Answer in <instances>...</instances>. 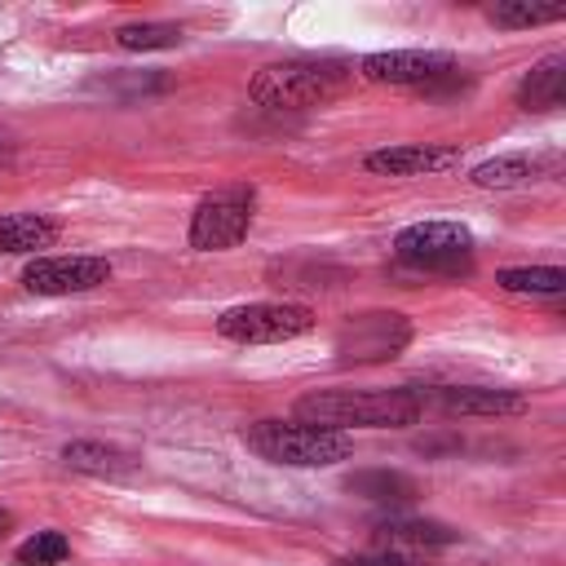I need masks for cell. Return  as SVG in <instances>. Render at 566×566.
<instances>
[{
    "label": "cell",
    "mask_w": 566,
    "mask_h": 566,
    "mask_svg": "<svg viewBox=\"0 0 566 566\" xmlns=\"http://www.w3.org/2000/svg\"><path fill=\"white\" fill-rule=\"evenodd\" d=\"M9 526H13V513H9V509H0V539L9 535Z\"/></svg>",
    "instance_id": "cell-23"
},
{
    "label": "cell",
    "mask_w": 566,
    "mask_h": 566,
    "mask_svg": "<svg viewBox=\"0 0 566 566\" xmlns=\"http://www.w3.org/2000/svg\"><path fill=\"white\" fill-rule=\"evenodd\" d=\"M248 226H252V190L248 186L217 190L190 217V248H199V252L234 248L248 234Z\"/></svg>",
    "instance_id": "cell-6"
},
{
    "label": "cell",
    "mask_w": 566,
    "mask_h": 566,
    "mask_svg": "<svg viewBox=\"0 0 566 566\" xmlns=\"http://www.w3.org/2000/svg\"><path fill=\"white\" fill-rule=\"evenodd\" d=\"M376 539L389 553H398V548H442V544H455V531L442 526V522H380Z\"/></svg>",
    "instance_id": "cell-17"
},
{
    "label": "cell",
    "mask_w": 566,
    "mask_h": 566,
    "mask_svg": "<svg viewBox=\"0 0 566 566\" xmlns=\"http://www.w3.org/2000/svg\"><path fill=\"white\" fill-rule=\"evenodd\" d=\"M62 464L75 469V473H88V478H111V482H124V478H137L142 473V460L119 451V447H106V442H66L62 447Z\"/></svg>",
    "instance_id": "cell-12"
},
{
    "label": "cell",
    "mask_w": 566,
    "mask_h": 566,
    "mask_svg": "<svg viewBox=\"0 0 566 566\" xmlns=\"http://www.w3.org/2000/svg\"><path fill=\"white\" fill-rule=\"evenodd\" d=\"M495 283L504 292H517V296H557V292H566V270H557V265H522V270H500Z\"/></svg>",
    "instance_id": "cell-18"
},
{
    "label": "cell",
    "mask_w": 566,
    "mask_h": 566,
    "mask_svg": "<svg viewBox=\"0 0 566 566\" xmlns=\"http://www.w3.org/2000/svg\"><path fill=\"white\" fill-rule=\"evenodd\" d=\"M562 97H566V57H562V53H548V57H539V62L522 75V84H517V106H522V111H557Z\"/></svg>",
    "instance_id": "cell-13"
},
{
    "label": "cell",
    "mask_w": 566,
    "mask_h": 566,
    "mask_svg": "<svg viewBox=\"0 0 566 566\" xmlns=\"http://www.w3.org/2000/svg\"><path fill=\"white\" fill-rule=\"evenodd\" d=\"M243 442L270 460V464H292V469H327L336 460L354 455V442L336 429H318L305 420H256L243 429Z\"/></svg>",
    "instance_id": "cell-2"
},
{
    "label": "cell",
    "mask_w": 566,
    "mask_h": 566,
    "mask_svg": "<svg viewBox=\"0 0 566 566\" xmlns=\"http://www.w3.org/2000/svg\"><path fill=\"white\" fill-rule=\"evenodd\" d=\"M438 407L447 416H522L526 398L513 389H482V385H451L438 389Z\"/></svg>",
    "instance_id": "cell-11"
},
{
    "label": "cell",
    "mask_w": 566,
    "mask_h": 566,
    "mask_svg": "<svg viewBox=\"0 0 566 566\" xmlns=\"http://www.w3.org/2000/svg\"><path fill=\"white\" fill-rule=\"evenodd\" d=\"M363 80L371 84H433L455 75V57L438 49H389V53H367L363 57Z\"/></svg>",
    "instance_id": "cell-9"
},
{
    "label": "cell",
    "mask_w": 566,
    "mask_h": 566,
    "mask_svg": "<svg viewBox=\"0 0 566 566\" xmlns=\"http://www.w3.org/2000/svg\"><path fill=\"white\" fill-rule=\"evenodd\" d=\"M345 486L363 500H376V504H411L416 500V482L407 473H394V469H367V473H349Z\"/></svg>",
    "instance_id": "cell-16"
},
{
    "label": "cell",
    "mask_w": 566,
    "mask_h": 566,
    "mask_svg": "<svg viewBox=\"0 0 566 566\" xmlns=\"http://www.w3.org/2000/svg\"><path fill=\"white\" fill-rule=\"evenodd\" d=\"M394 252L402 265L420 270V274H469L473 270V234L460 221H416L407 230H398Z\"/></svg>",
    "instance_id": "cell-4"
},
{
    "label": "cell",
    "mask_w": 566,
    "mask_h": 566,
    "mask_svg": "<svg viewBox=\"0 0 566 566\" xmlns=\"http://www.w3.org/2000/svg\"><path fill=\"white\" fill-rule=\"evenodd\" d=\"M115 44L119 49H172L181 44V27L172 22H128L115 31Z\"/></svg>",
    "instance_id": "cell-20"
},
{
    "label": "cell",
    "mask_w": 566,
    "mask_h": 566,
    "mask_svg": "<svg viewBox=\"0 0 566 566\" xmlns=\"http://www.w3.org/2000/svg\"><path fill=\"white\" fill-rule=\"evenodd\" d=\"M486 18L495 27H544V22H562L566 9L562 4H526V0H504V4H491Z\"/></svg>",
    "instance_id": "cell-19"
},
{
    "label": "cell",
    "mask_w": 566,
    "mask_h": 566,
    "mask_svg": "<svg viewBox=\"0 0 566 566\" xmlns=\"http://www.w3.org/2000/svg\"><path fill=\"white\" fill-rule=\"evenodd\" d=\"M106 279H111L106 256H35L22 270V283L35 296H71V292L102 287Z\"/></svg>",
    "instance_id": "cell-8"
},
{
    "label": "cell",
    "mask_w": 566,
    "mask_h": 566,
    "mask_svg": "<svg viewBox=\"0 0 566 566\" xmlns=\"http://www.w3.org/2000/svg\"><path fill=\"white\" fill-rule=\"evenodd\" d=\"M310 327H314V314L292 301H252V305H234L217 318V332L239 345H279V340L305 336Z\"/></svg>",
    "instance_id": "cell-5"
},
{
    "label": "cell",
    "mask_w": 566,
    "mask_h": 566,
    "mask_svg": "<svg viewBox=\"0 0 566 566\" xmlns=\"http://www.w3.org/2000/svg\"><path fill=\"white\" fill-rule=\"evenodd\" d=\"M66 553H71V539H66L62 531H35L31 539L18 544L13 562H18V566H57Z\"/></svg>",
    "instance_id": "cell-21"
},
{
    "label": "cell",
    "mask_w": 566,
    "mask_h": 566,
    "mask_svg": "<svg viewBox=\"0 0 566 566\" xmlns=\"http://www.w3.org/2000/svg\"><path fill=\"white\" fill-rule=\"evenodd\" d=\"M460 164V150L455 146H389V150H371L367 155V172H380V177H420V172H442Z\"/></svg>",
    "instance_id": "cell-10"
},
{
    "label": "cell",
    "mask_w": 566,
    "mask_h": 566,
    "mask_svg": "<svg viewBox=\"0 0 566 566\" xmlns=\"http://www.w3.org/2000/svg\"><path fill=\"white\" fill-rule=\"evenodd\" d=\"M57 239V226L40 212H4L0 217V252H35Z\"/></svg>",
    "instance_id": "cell-15"
},
{
    "label": "cell",
    "mask_w": 566,
    "mask_h": 566,
    "mask_svg": "<svg viewBox=\"0 0 566 566\" xmlns=\"http://www.w3.org/2000/svg\"><path fill=\"white\" fill-rule=\"evenodd\" d=\"M349 84V66L340 62H270L252 75L248 93L256 106H270V111H301V106H318V102H332L340 88Z\"/></svg>",
    "instance_id": "cell-3"
},
{
    "label": "cell",
    "mask_w": 566,
    "mask_h": 566,
    "mask_svg": "<svg viewBox=\"0 0 566 566\" xmlns=\"http://www.w3.org/2000/svg\"><path fill=\"white\" fill-rule=\"evenodd\" d=\"M4 155H9V142H4V137H0V164H4Z\"/></svg>",
    "instance_id": "cell-24"
},
{
    "label": "cell",
    "mask_w": 566,
    "mask_h": 566,
    "mask_svg": "<svg viewBox=\"0 0 566 566\" xmlns=\"http://www.w3.org/2000/svg\"><path fill=\"white\" fill-rule=\"evenodd\" d=\"M548 168V159H535V155H500V159H486L469 172L473 186L482 190H517V186H531L539 181Z\"/></svg>",
    "instance_id": "cell-14"
},
{
    "label": "cell",
    "mask_w": 566,
    "mask_h": 566,
    "mask_svg": "<svg viewBox=\"0 0 566 566\" xmlns=\"http://www.w3.org/2000/svg\"><path fill=\"white\" fill-rule=\"evenodd\" d=\"M424 411L416 389H314L296 398V416L318 429H407Z\"/></svg>",
    "instance_id": "cell-1"
},
{
    "label": "cell",
    "mask_w": 566,
    "mask_h": 566,
    "mask_svg": "<svg viewBox=\"0 0 566 566\" xmlns=\"http://www.w3.org/2000/svg\"><path fill=\"white\" fill-rule=\"evenodd\" d=\"M336 566H416L411 557H402V553H363V557H340Z\"/></svg>",
    "instance_id": "cell-22"
},
{
    "label": "cell",
    "mask_w": 566,
    "mask_h": 566,
    "mask_svg": "<svg viewBox=\"0 0 566 566\" xmlns=\"http://www.w3.org/2000/svg\"><path fill=\"white\" fill-rule=\"evenodd\" d=\"M411 340V323L394 310H371V314H358L349 318L340 332H336V354L345 363H385L394 358L402 345Z\"/></svg>",
    "instance_id": "cell-7"
}]
</instances>
